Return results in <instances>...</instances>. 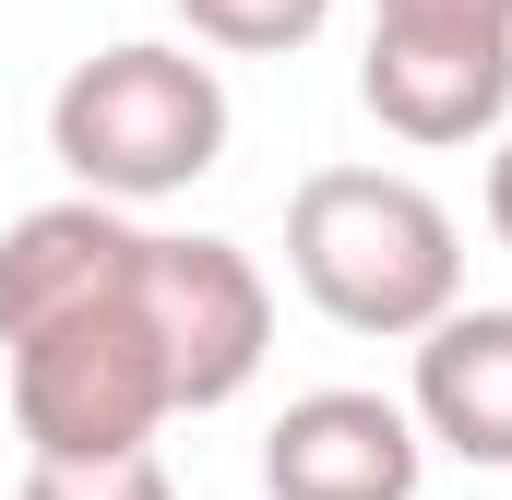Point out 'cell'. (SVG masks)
Returning <instances> with one entry per match:
<instances>
[{
  "label": "cell",
  "mask_w": 512,
  "mask_h": 500,
  "mask_svg": "<svg viewBox=\"0 0 512 500\" xmlns=\"http://www.w3.org/2000/svg\"><path fill=\"white\" fill-rule=\"evenodd\" d=\"M24 500H179V489H167L155 441H131V453H36Z\"/></svg>",
  "instance_id": "30bf717a"
},
{
  "label": "cell",
  "mask_w": 512,
  "mask_h": 500,
  "mask_svg": "<svg viewBox=\"0 0 512 500\" xmlns=\"http://www.w3.org/2000/svg\"><path fill=\"white\" fill-rule=\"evenodd\" d=\"M191 48H239V60H286L334 24V0H179Z\"/></svg>",
  "instance_id": "9c48e42d"
},
{
  "label": "cell",
  "mask_w": 512,
  "mask_h": 500,
  "mask_svg": "<svg viewBox=\"0 0 512 500\" xmlns=\"http://www.w3.org/2000/svg\"><path fill=\"white\" fill-rule=\"evenodd\" d=\"M489 239L512 250V131H501V155H489Z\"/></svg>",
  "instance_id": "7c38bea8"
},
{
  "label": "cell",
  "mask_w": 512,
  "mask_h": 500,
  "mask_svg": "<svg viewBox=\"0 0 512 500\" xmlns=\"http://www.w3.org/2000/svg\"><path fill=\"white\" fill-rule=\"evenodd\" d=\"M167 417H179V393H167V346L143 322V274L120 298H84V310L12 334V429L36 453H131Z\"/></svg>",
  "instance_id": "3957f363"
},
{
  "label": "cell",
  "mask_w": 512,
  "mask_h": 500,
  "mask_svg": "<svg viewBox=\"0 0 512 500\" xmlns=\"http://www.w3.org/2000/svg\"><path fill=\"white\" fill-rule=\"evenodd\" d=\"M370 12H441V24H512V0H370Z\"/></svg>",
  "instance_id": "8fae6325"
},
{
  "label": "cell",
  "mask_w": 512,
  "mask_h": 500,
  "mask_svg": "<svg viewBox=\"0 0 512 500\" xmlns=\"http://www.w3.org/2000/svg\"><path fill=\"white\" fill-rule=\"evenodd\" d=\"M286 274L310 286L322 322L393 346V334H429L465 298V239L393 167H310L298 203H286Z\"/></svg>",
  "instance_id": "6da1fadb"
},
{
  "label": "cell",
  "mask_w": 512,
  "mask_h": 500,
  "mask_svg": "<svg viewBox=\"0 0 512 500\" xmlns=\"http://www.w3.org/2000/svg\"><path fill=\"white\" fill-rule=\"evenodd\" d=\"M358 108L393 143H489L512 120V24H441V12H370Z\"/></svg>",
  "instance_id": "5b68a950"
},
{
  "label": "cell",
  "mask_w": 512,
  "mask_h": 500,
  "mask_svg": "<svg viewBox=\"0 0 512 500\" xmlns=\"http://www.w3.org/2000/svg\"><path fill=\"white\" fill-rule=\"evenodd\" d=\"M48 155L108 203H167L227 167V84H215V60H191L167 36H120L60 72Z\"/></svg>",
  "instance_id": "7a4b0ae2"
},
{
  "label": "cell",
  "mask_w": 512,
  "mask_h": 500,
  "mask_svg": "<svg viewBox=\"0 0 512 500\" xmlns=\"http://www.w3.org/2000/svg\"><path fill=\"white\" fill-rule=\"evenodd\" d=\"M143 239L155 227H131V203H108V191H72V203L12 215L0 227V346L24 322L84 310V298H120L131 274H143Z\"/></svg>",
  "instance_id": "52a82bcc"
},
{
  "label": "cell",
  "mask_w": 512,
  "mask_h": 500,
  "mask_svg": "<svg viewBox=\"0 0 512 500\" xmlns=\"http://www.w3.org/2000/svg\"><path fill=\"white\" fill-rule=\"evenodd\" d=\"M143 322L167 346V393L179 417L239 405L274 358V286L239 239H143Z\"/></svg>",
  "instance_id": "277c9868"
},
{
  "label": "cell",
  "mask_w": 512,
  "mask_h": 500,
  "mask_svg": "<svg viewBox=\"0 0 512 500\" xmlns=\"http://www.w3.org/2000/svg\"><path fill=\"white\" fill-rule=\"evenodd\" d=\"M417 477H429L417 405L358 393V381L298 393V405L262 429V489L274 500H417Z\"/></svg>",
  "instance_id": "8992f818"
},
{
  "label": "cell",
  "mask_w": 512,
  "mask_h": 500,
  "mask_svg": "<svg viewBox=\"0 0 512 500\" xmlns=\"http://www.w3.org/2000/svg\"><path fill=\"white\" fill-rule=\"evenodd\" d=\"M417 429L465 465H512V310H441L417 334Z\"/></svg>",
  "instance_id": "ba28073f"
}]
</instances>
